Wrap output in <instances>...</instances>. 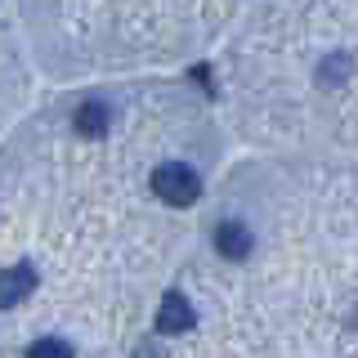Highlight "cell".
I'll return each mask as SVG.
<instances>
[{"instance_id":"cell-1","label":"cell","mask_w":358,"mask_h":358,"mask_svg":"<svg viewBox=\"0 0 358 358\" xmlns=\"http://www.w3.org/2000/svg\"><path fill=\"white\" fill-rule=\"evenodd\" d=\"M148 188L166 201V206H193L201 197V175L188 162H162L148 175Z\"/></svg>"},{"instance_id":"cell-2","label":"cell","mask_w":358,"mask_h":358,"mask_svg":"<svg viewBox=\"0 0 358 358\" xmlns=\"http://www.w3.org/2000/svg\"><path fill=\"white\" fill-rule=\"evenodd\" d=\"M112 121H117V112H112V103L103 94L81 99L76 112H72V126H76V134H85V139H103V134L112 130Z\"/></svg>"},{"instance_id":"cell-3","label":"cell","mask_w":358,"mask_h":358,"mask_svg":"<svg viewBox=\"0 0 358 358\" xmlns=\"http://www.w3.org/2000/svg\"><path fill=\"white\" fill-rule=\"evenodd\" d=\"M197 313H193V300L184 296V291H166L162 305H157V331L162 336H184L193 331Z\"/></svg>"},{"instance_id":"cell-4","label":"cell","mask_w":358,"mask_h":358,"mask_svg":"<svg viewBox=\"0 0 358 358\" xmlns=\"http://www.w3.org/2000/svg\"><path fill=\"white\" fill-rule=\"evenodd\" d=\"M215 251L224 255V260L242 264L246 255L255 251V233L246 229L242 220H220V224H215Z\"/></svg>"},{"instance_id":"cell-5","label":"cell","mask_w":358,"mask_h":358,"mask_svg":"<svg viewBox=\"0 0 358 358\" xmlns=\"http://www.w3.org/2000/svg\"><path fill=\"white\" fill-rule=\"evenodd\" d=\"M36 282H41V278H36V268H31L27 260L9 264L5 273H0V309H18L22 300L36 291Z\"/></svg>"},{"instance_id":"cell-6","label":"cell","mask_w":358,"mask_h":358,"mask_svg":"<svg viewBox=\"0 0 358 358\" xmlns=\"http://www.w3.org/2000/svg\"><path fill=\"white\" fill-rule=\"evenodd\" d=\"M27 358H76V350L63 341V336H41V341L27 350Z\"/></svg>"},{"instance_id":"cell-7","label":"cell","mask_w":358,"mask_h":358,"mask_svg":"<svg viewBox=\"0 0 358 358\" xmlns=\"http://www.w3.org/2000/svg\"><path fill=\"white\" fill-rule=\"evenodd\" d=\"M341 76H345V54H336V63L327 59V63H322V72H318V81H341Z\"/></svg>"},{"instance_id":"cell-8","label":"cell","mask_w":358,"mask_h":358,"mask_svg":"<svg viewBox=\"0 0 358 358\" xmlns=\"http://www.w3.org/2000/svg\"><path fill=\"white\" fill-rule=\"evenodd\" d=\"M139 358H162V350H148V345H139Z\"/></svg>"}]
</instances>
